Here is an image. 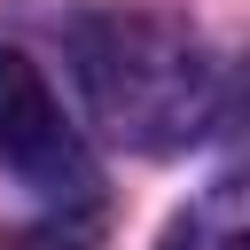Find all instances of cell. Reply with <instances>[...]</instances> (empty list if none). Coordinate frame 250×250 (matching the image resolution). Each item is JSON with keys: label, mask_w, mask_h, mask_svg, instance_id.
<instances>
[{"label": "cell", "mask_w": 250, "mask_h": 250, "mask_svg": "<svg viewBox=\"0 0 250 250\" xmlns=\"http://www.w3.org/2000/svg\"><path fill=\"white\" fill-rule=\"evenodd\" d=\"M70 62L94 117L125 148H180L219 109V70L203 39L164 8H86L70 23Z\"/></svg>", "instance_id": "1"}, {"label": "cell", "mask_w": 250, "mask_h": 250, "mask_svg": "<svg viewBox=\"0 0 250 250\" xmlns=\"http://www.w3.org/2000/svg\"><path fill=\"white\" fill-rule=\"evenodd\" d=\"M0 164L23 172L47 195H86L94 188L86 148L62 125V102L47 94V78H39V62L23 47H0Z\"/></svg>", "instance_id": "2"}, {"label": "cell", "mask_w": 250, "mask_h": 250, "mask_svg": "<svg viewBox=\"0 0 250 250\" xmlns=\"http://www.w3.org/2000/svg\"><path fill=\"white\" fill-rule=\"evenodd\" d=\"M156 250H250V172H227V180L195 188L164 219Z\"/></svg>", "instance_id": "3"}, {"label": "cell", "mask_w": 250, "mask_h": 250, "mask_svg": "<svg viewBox=\"0 0 250 250\" xmlns=\"http://www.w3.org/2000/svg\"><path fill=\"white\" fill-rule=\"evenodd\" d=\"M0 250H86V242L62 227H23V234H0Z\"/></svg>", "instance_id": "4"}]
</instances>
